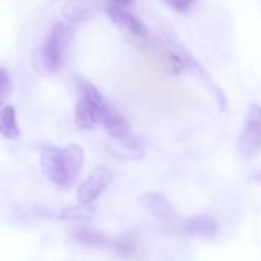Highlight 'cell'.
<instances>
[{
	"label": "cell",
	"instance_id": "6da1fadb",
	"mask_svg": "<svg viewBox=\"0 0 261 261\" xmlns=\"http://www.w3.org/2000/svg\"><path fill=\"white\" fill-rule=\"evenodd\" d=\"M84 165V151L76 144L63 148L46 147L41 151V170L44 176L60 188L75 184Z\"/></svg>",
	"mask_w": 261,
	"mask_h": 261
},
{
	"label": "cell",
	"instance_id": "7a4b0ae2",
	"mask_svg": "<svg viewBox=\"0 0 261 261\" xmlns=\"http://www.w3.org/2000/svg\"><path fill=\"white\" fill-rule=\"evenodd\" d=\"M78 101L75 106V124L81 130H93L101 122L104 110L109 107L101 92L87 80L76 83Z\"/></svg>",
	"mask_w": 261,
	"mask_h": 261
},
{
	"label": "cell",
	"instance_id": "3957f363",
	"mask_svg": "<svg viewBox=\"0 0 261 261\" xmlns=\"http://www.w3.org/2000/svg\"><path fill=\"white\" fill-rule=\"evenodd\" d=\"M72 40V29L64 23H55L38 52V67L55 73L63 67L67 46Z\"/></svg>",
	"mask_w": 261,
	"mask_h": 261
},
{
	"label": "cell",
	"instance_id": "277c9868",
	"mask_svg": "<svg viewBox=\"0 0 261 261\" xmlns=\"http://www.w3.org/2000/svg\"><path fill=\"white\" fill-rule=\"evenodd\" d=\"M107 15L112 18V21L124 32L127 41L139 49H151L154 46L153 35L150 34L148 28L127 8L109 5L107 6Z\"/></svg>",
	"mask_w": 261,
	"mask_h": 261
},
{
	"label": "cell",
	"instance_id": "5b68a950",
	"mask_svg": "<svg viewBox=\"0 0 261 261\" xmlns=\"http://www.w3.org/2000/svg\"><path fill=\"white\" fill-rule=\"evenodd\" d=\"M239 148L245 158H254L261 151V106L251 104L239 136Z\"/></svg>",
	"mask_w": 261,
	"mask_h": 261
},
{
	"label": "cell",
	"instance_id": "8992f818",
	"mask_svg": "<svg viewBox=\"0 0 261 261\" xmlns=\"http://www.w3.org/2000/svg\"><path fill=\"white\" fill-rule=\"evenodd\" d=\"M104 130L118 142H121L122 145H125L127 148H130L132 151H141L136 139L132 135V128L128 121L125 119V116H122L119 112H116L112 106H109L102 116H101V122H99Z\"/></svg>",
	"mask_w": 261,
	"mask_h": 261
},
{
	"label": "cell",
	"instance_id": "52a82bcc",
	"mask_svg": "<svg viewBox=\"0 0 261 261\" xmlns=\"http://www.w3.org/2000/svg\"><path fill=\"white\" fill-rule=\"evenodd\" d=\"M112 171L106 167H98L95 168L89 177L81 184L76 193V199L81 205H90L93 203L101 194L107 190V187L112 184Z\"/></svg>",
	"mask_w": 261,
	"mask_h": 261
},
{
	"label": "cell",
	"instance_id": "ba28073f",
	"mask_svg": "<svg viewBox=\"0 0 261 261\" xmlns=\"http://www.w3.org/2000/svg\"><path fill=\"white\" fill-rule=\"evenodd\" d=\"M177 228L185 236L203 237V239H213L219 232V223L216 217L211 214H197V216L187 217L179 222Z\"/></svg>",
	"mask_w": 261,
	"mask_h": 261
},
{
	"label": "cell",
	"instance_id": "9c48e42d",
	"mask_svg": "<svg viewBox=\"0 0 261 261\" xmlns=\"http://www.w3.org/2000/svg\"><path fill=\"white\" fill-rule=\"evenodd\" d=\"M110 248L118 257L125 260H141L147 255L148 251L147 242L142 237L133 234H125L116 240H112Z\"/></svg>",
	"mask_w": 261,
	"mask_h": 261
},
{
	"label": "cell",
	"instance_id": "30bf717a",
	"mask_svg": "<svg viewBox=\"0 0 261 261\" xmlns=\"http://www.w3.org/2000/svg\"><path fill=\"white\" fill-rule=\"evenodd\" d=\"M69 236L73 242H76L81 246H87V248H104V246L112 245V240H109L99 231L93 229L90 225H87V222L72 223V226L69 229Z\"/></svg>",
	"mask_w": 261,
	"mask_h": 261
},
{
	"label": "cell",
	"instance_id": "8fae6325",
	"mask_svg": "<svg viewBox=\"0 0 261 261\" xmlns=\"http://www.w3.org/2000/svg\"><path fill=\"white\" fill-rule=\"evenodd\" d=\"M139 203L147 213H150L151 216L161 220H173L176 217L174 206L162 193H156V191L145 193L139 197Z\"/></svg>",
	"mask_w": 261,
	"mask_h": 261
},
{
	"label": "cell",
	"instance_id": "7c38bea8",
	"mask_svg": "<svg viewBox=\"0 0 261 261\" xmlns=\"http://www.w3.org/2000/svg\"><path fill=\"white\" fill-rule=\"evenodd\" d=\"M187 52L174 50L173 47H165L158 52V63L161 67L170 73V75H180L184 70L188 69V61H187Z\"/></svg>",
	"mask_w": 261,
	"mask_h": 261
},
{
	"label": "cell",
	"instance_id": "4fadbf2b",
	"mask_svg": "<svg viewBox=\"0 0 261 261\" xmlns=\"http://www.w3.org/2000/svg\"><path fill=\"white\" fill-rule=\"evenodd\" d=\"M0 133L8 141H14L20 136V127L17 122L14 106H9V104L3 106L0 112Z\"/></svg>",
	"mask_w": 261,
	"mask_h": 261
},
{
	"label": "cell",
	"instance_id": "5bb4252c",
	"mask_svg": "<svg viewBox=\"0 0 261 261\" xmlns=\"http://www.w3.org/2000/svg\"><path fill=\"white\" fill-rule=\"evenodd\" d=\"M63 220H70L72 223L75 222H87L92 217V210L87 208L86 205H81L80 208H69L60 214Z\"/></svg>",
	"mask_w": 261,
	"mask_h": 261
},
{
	"label": "cell",
	"instance_id": "9a60e30c",
	"mask_svg": "<svg viewBox=\"0 0 261 261\" xmlns=\"http://www.w3.org/2000/svg\"><path fill=\"white\" fill-rule=\"evenodd\" d=\"M11 92H12V80L9 78L8 70L3 67V69L0 70V96H2V102H3V104H5L6 99L9 98Z\"/></svg>",
	"mask_w": 261,
	"mask_h": 261
},
{
	"label": "cell",
	"instance_id": "2e32d148",
	"mask_svg": "<svg viewBox=\"0 0 261 261\" xmlns=\"http://www.w3.org/2000/svg\"><path fill=\"white\" fill-rule=\"evenodd\" d=\"M168 6H171L174 11L177 12H187L191 9V6L197 2V0H164Z\"/></svg>",
	"mask_w": 261,
	"mask_h": 261
},
{
	"label": "cell",
	"instance_id": "e0dca14e",
	"mask_svg": "<svg viewBox=\"0 0 261 261\" xmlns=\"http://www.w3.org/2000/svg\"><path fill=\"white\" fill-rule=\"evenodd\" d=\"M110 5H116V6H122V8H127L130 5H133L136 0H109Z\"/></svg>",
	"mask_w": 261,
	"mask_h": 261
}]
</instances>
